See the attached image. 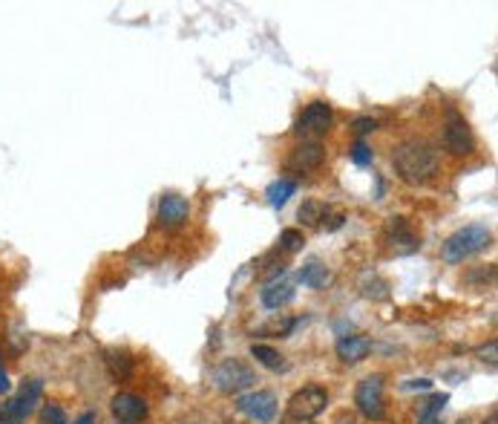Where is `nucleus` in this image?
Instances as JSON below:
<instances>
[{"mask_svg":"<svg viewBox=\"0 0 498 424\" xmlns=\"http://www.w3.org/2000/svg\"><path fill=\"white\" fill-rule=\"evenodd\" d=\"M329 404V393L326 387H317V384H309L291 395L288 401V418H299V421H311L317 418Z\"/></svg>","mask_w":498,"mask_h":424,"instance_id":"nucleus-5","label":"nucleus"},{"mask_svg":"<svg viewBox=\"0 0 498 424\" xmlns=\"http://www.w3.org/2000/svg\"><path fill=\"white\" fill-rule=\"evenodd\" d=\"M40 393H43L40 378L26 381V384L20 387V393L15 398H9L6 404H3V410H0V424H24V418L35 410Z\"/></svg>","mask_w":498,"mask_h":424,"instance_id":"nucleus-4","label":"nucleus"},{"mask_svg":"<svg viewBox=\"0 0 498 424\" xmlns=\"http://www.w3.org/2000/svg\"><path fill=\"white\" fill-rule=\"evenodd\" d=\"M392 165H395V174L406 185H426L432 176L438 174L441 156L435 151V144H429L423 139H409V142L395 147Z\"/></svg>","mask_w":498,"mask_h":424,"instance_id":"nucleus-1","label":"nucleus"},{"mask_svg":"<svg viewBox=\"0 0 498 424\" xmlns=\"http://www.w3.org/2000/svg\"><path fill=\"white\" fill-rule=\"evenodd\" d=\"M302 245H306V240H302V231H297V228H286L283 234H279V248L288 251V254L299 251Z\"/></svg>","mask_w":498,"mask_h":424,"instance_id":"nucleus-23","label":"nucleus"},{"mask_svg":"<svg viewBox=\"0 0 498 424\" xmlns=\"http://www.w3.org/2000/svg\"><path fill=\"white\" fill-rule=\"evenodd\" d=\"M113 416L124 424H139L147 418V404H144V398H139L133 393H118L113 398Z\"/></svg>","mask_w":498,"mask_h":424,"instance_id":"nucleus-13","label":"nucleus"},{"mask_svg":"<svg viewBox=\"0 0 498 424\" xmlns=\"http://www.w3.org/2000/svg\"><path fill=\"white\" fill-rule=\"evenodd\" d=\"M355 404L366 418H383V375H369L357 384Z\"/></svg>","mask_w":498,"mask_h":424,"instance_id":"nucleus-8","label":"nucleus"},{"mask_svg":"<svg viewBox=\"0 0 498 424\" xmlns=\"http://www.w3.org/2000/svg\"><path fill=\"white\" fill-rule=\"evenodd\" d=\"M446 401H449V395H446V393H435V395L426 398L423 404L418 407V418H438V416H441V410L446 407Z\"/></svg>","mask_w":498,"mask_h":424,"instance_id":"nucleus-21","label":"nucleus"},{"mask_svg":"<svg viewBox=\"0 0 498 424\" xmlns=\"http://www.w3.org/2000/svg\"><path fill=\"white\" fill-rule=\"evenodd\" d=\"M104 361H107V370H110L113 378L124 381L133 375V358H130L124 349H107L104 352Z\"/></svg>","mask_w":498,"mask_h":424,"instance_id":"nucleus-17","label":"nucleus"},{"mask_svg":"<svg viewBox=\"0 0 498 424\" xmlns=\"http://www.w3.org/2000/svg\"><path fill=\"white\" fill-rule=\"evenodd\" d=\"M297 217H299L302 225H320L322 220L329 217V205H326V202H320V199H306V202L299 205Z\"/></svg>","mask_w":498,"mask_h":424,"instance_id":"nucleus-18","label":"nucleus"},{"mask_svg":"<svg viewBox=\"0 0 498 424\" xmlns=\"http://www.w3.org/2000/svg\"><path fill=\"white\" fill-rule=\"evenodd\" d=\"M332 119H334V113L326 101H311L309 107L299 113V119L294 124V133L299 139H320L322 133H329Z\"/></svg>","mask_w":498,"mask_h":424,"instance_id":"nucleus-6","label":"nucleus"},{"mask_svg":"<svg viewBox=\"0 0 498 424\" xmlns=\"http://www.w3.org/2000/svg\"><path fill=\"white\" fill-rule=\"evenodd\" d=\"M490 243H492V234L487 225H464L452 237H446L441 254L446 263H464L472 254H481L484 248H490Z\"/></svg>","mask_w":498,"mask_h":424,"instance_id":"nucleus-2","label":"nucleus"},{"mask_svg":"<svg viewBox=\"0 0 498 424\" xmlns=\"http://www.w3.org/2000/svg\"><path fill=\"white\" fill-rule=\"evenodd\" d=\"M72 424H95V413H84V416H78Z\"/></svg>","mask_w":498,"mask_h":424,"instance_id":"nucleus-29","label":"nucleus"},{"mask_svg":"<svg viewBox=\"0 0 498 424\" xmlns=\"http://www.w3.org/2000/svg\"><path fill=\"white\" fill-rule=\"evenodd\" d=\"M444 147L452 153V156H469L475 151V139H472V130L469 124L464 121L461 113L449 110L446 113V127H444Z\"/></svg>","mask_w":498,"mask_h":424,"instance_id":"nucleus-7","label":"nucleus"},{"mask_svg":"<svg viewBox=\"0 0 498 424\" xmlns=\"http://www.w3.org/2000/svg\"><path fill=\"white\" fill-rule=\"evenodd\" d=\"M322 159H326V151H322L320 142H302L299 147H294L291 156H288V167L291 171H317V167L322 165Z\"/></svg>","mask_w":498,"mask_h":424,"instance_id":"nucleus-12","label":"nucleus"},{"mask_svg":"<svg viewBox=\"0 0 498 424\" xmlns=\"http://www.w3.org/2000/svg\"><path fill=\"white\" fill-rule=\"evenodd\" d=\"M299 280H302V286H309V289H326V283L332 280V271L322 266L320 260H309L306 266L299 268Z\"/></svg>","mask_w":498,"mask_h":424,"instance_id":"nucleus-16","label":"nucleus"},{"mask_svg":"<svg viewBox=\"0 0 498 424\" xmlns=\"http://www.w3.org/2000/svg\"><path fill=\"white\" fill-rule=\"evenodd\" d=\"M43 424H67V416H63L61 407L47 404V407H43Z\"/></svg>","mask_w":498,"mask_h":424,"instance_id":"nucleus-25","label":"nucleus"},{"mask_svg":"<svg viewBox=\"0 0 498 424\" xmlns=\"http://www.w3.org/2000/svg\"><path fill=\"white\" fill-rule=\"evenodd\" d=\"M254 381H256L254 370L245 361H240V358H228V361H222L213 370V384L222 393H242L254 387Z\"/></svg>","mask_w":498,"mask_h":424,"instance_id":"nucleus-3","label":"nucleus"},{"mask_svg":"<svg viewBox=\"0 0 498 424\" xmlns=\"http://www.w3.org/2000/svg\"><path fill=\"white\" fill-rule=\"evenodd\" d=\"M251 355H254L256 361L263 364L265 370H279V367H283V355H279L274 347H265V344H254V347H251Z\"/></svg>","mask_w":498,"mask_h":424,"instance_id":"nucleus-20","label":"nucleus"},{"mask_svg":"<svg viewBox=\"0 0 498 424\" xmlns=\"http://www.w3.org/2000/svg\"><path fill=\"white\" fill-rule=\"evenodd\" d=\"M484 424H495V413H492V416H490V418H487Z\"/></svg>","mask_w":498,"mask_h":424,"instance_id":"nucleus-32","label":"nucleus"},{"mask_svg":"<svg viewBox=\"0 0 498 424\" xmlns=\"http://www.w3.org/2000/svg\"><path fill=\"white\" fill-rule=\"evenodd\" d=\"M286 424H311V421H299V418H286Z\"/></svg>","mask_w":498,"mask_h":424,"instance_id":"nucleus-31","label":"nucleus"},{"mask_svg":"<svg viewBox=\"0 0 498 424\" xmlns=\"http://www.w3.org/2000/svg\"><path fill=\"white\" fill-rule=\"evenodd\" d=\"M259 301H263L265 309H283L294 301V286L288 280H271L259 294Z\"/></svg>","mask_w":498,"mask_h":424,"instance_id":"nucleus-15","label":"nucleus"},{"mask_svg":"<svg viewBox=\"0 0 498 424\" xmlns=\"http://www.w3.org/2000/svg\"><path fill=\"white\" fill-rule=\"evenodd\" d=\"M349 153H352V162L360 165V167L372 162V151H369V144H366V142H355Z\"/></svg>","mask_w":498,"mask_h":424,"instance_id":"nucleus-24","label":"nucleus"},{"mask_svg":"<svg viewBox=\"0 0 498 424\" xmlns=\"http://www.w3.org/2000/svg\"><path fill=\"white\" fill-rule=\"evenodd\" d=\"M406 387H409V390H429L432 381H429V378H415V381H409Z\"/></svg>","mask_w":498,"mask_h":424,"instance_id":"nucleus-27","label":"nucleus"},{"mask_svg":"<svg viewBox=\"0 0 498 424\" xmlns=\"http://www.w3.org/2000/svg\"><path fill=\"white\" fill-rule=\"evenodd\" d=\"M421 424H441V418H421Z\"/></svg>","mask_w":498,"mask_h":424,"instance_id":"nucleus-30","label":"nucleus"},{"mask_svg":"<svg viewBox=\"0 0 498 424\" xmlns=\"http://www.w3.org/2000/svg\"><path fill=\"white\" fill-rule=\"evenodd\" d=\"M352 130H355L357 136H366V133H372V130H378V121H375V119H369V116H363V119H355V124H352Z\"/></svg>","mask_w":498,"mask_h":424,"instance_id":"nucleus-26","label":"nucleus"},{"mask_svg":"<svg viewBox=\"0 0 498 424\" xmlns=\"http://www.w3.org/2000/svg\"><path fill=\"white\" fill-rule=\"evenodd\" d=\"M236 410H240L242 416H248L251 421L268 424L277 416V398L268 390H256V393H248V395L236 398Z\"/></svg>","mask_w":498,"mask_h":424,"instance_id":"nucleus-9","label":"nucleus"},{"mask_svg":"<svg viewBox=\"0 0 498 424\" xmlns=\"http://www.w3.org/2000/svg\"><path fill=\"white\" fill-rule=\"evenodd\" d=\"M294 190H297V182H291V179H277V182L268 185L265 197H268V202H271L274 208H283V205L294 197Z\"/></svg>","mask_w":498,"mask_h":424,"instance_id":"nucleus-19","label":"nucleus"},{"mask_svg":"<svg viewBox=\"0 0 498 424\" xmlns=\"http://www.w3.org/2000/svg\"><path fill=\"white\" fill-rule=\"evenodd\" d=\"M386 240H389V245H392L395 254H412V251L421 248V240L412 234L406 217H392L386 222Z\"/></svg>","mask_w":498,"mask_h":424,"instance_id":"nucleus-10","label":"nucleus"},{"mask_svg":"<svg viewBox=\"0 0 498 424\" xmlns=\"http://www.w3.org/2000/svg\"><path fill=\"white\" fill-rule=\"evenodd\" d=\"M297 324H299L297 317H286V321H271V324H265V326H259V329H256V335H271V338H288V335H291V329H294Z\"/></svg>","mask_w":498,"mask_h":424,"instance_id":"nucleus-22","label":"nucleus"},{"mask_svg":"<svg viewBox=\"0 0 498 424\" xmlns=\"http://www.w3.org/2000/svg\"><path fill=\"white\" fill-rule=\"evenodd\" d=\"M187 217H190V202L182 194H176V190H170V194L159 199V222L164 228H176L187 222Z\"/></svg>","mask_w":498,"mask_h":424,"instance_id":"nucleus-11","label":"nucleus"},{"mask_svg":"<svg viewBox=\"0 0 498 424\" xmlns=\"http://www.w3.org/2000/svg\"><path fill=\"white\" fill-rule=\"evenodd\" d=\"M372 352V341L366 335H349L337 341V358L343 364H357Z\"/></svg>","mask_w":498,"mask_h":424,"instance_id":"nucleus-14","label":"nucleus"},{"mask_svg":"<svg viewBox=\"0 0 498 424\" xmlns=\"http://www.w3.org/2000/svg\"><path fill=\"white\" fill-rule=\"evenodd\" d=\"M12 384H9V375L3 372V364H0V393H6Z\"/></svg>","mask_w":498,"mask_h":424,"instance_id":"nucleus-28","label":"nucleus"}]
</instances>
